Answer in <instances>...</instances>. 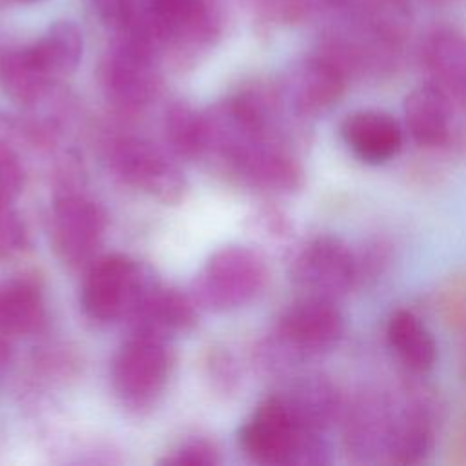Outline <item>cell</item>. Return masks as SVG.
I'll use <instances>...</instances> for the list:
<instances>
[{"mask_svg": "<svg viewBox=\"0 0 466 466\" xmlns=\"http://www.w3.org/2000/svg\"><path fill=\"white\" fill-rule=\"evenodd\" d=\"M386 340L406 370L424 375L433 370L439 351L428 326L410 309H397L386 324Z\"/></svg>", "mask_w": 466, "mask_h": 466, "instance_id": "cell-19", "label": "cell"}, {"mask_svg": "<svg viewBox=\"0 0 466 466\" xmlns=\"http://www.w3.org/2000/svg\"><path fill=\"white\" fill-rule=\"evenodd\" d=\"M340 137L350 153L370 166L395 158L404 144L400 122L380 109H359L346 115Z\"/></svg>", "mask_w": 466, "mask_h": 466, "instance_id": "cell-14", "label": "cell"}, {"mask_svg": "<svg viewBox=\"0 0 466 466\" xmlns=\"http://www.w3.org/2000/svg\"><path fill=\"white\" fill-rule=\"evenodd\" d=\"M153 49L137 35L127 33L122 44L106 58L102 84L115 104L138 107L153 96L157 89V78L151 67Z\"/></svg>", "mask_w": 466, "mask_h": 466, "instance_id": "cell-10", "label": "cell"}, {"mask_svg": "<svg viewBox=\"0 0 466 466\" xmlns=\"http://www.w3.org/2000/svg\"><path fill=\"white\" fill-rule=\"evenodd\" d=\"M106 228L102 208L80 195L55 200L51 211V246L56 257L71 266L86 262L96 249Z\"/></svg>", "mask_w": 466, "mask_h": 466, "instance_id": "cell-9", "label": "cell"}, {"mask_svg": "<svg viewBox=\"0 0 466 466\" xmlns=\"http://www.w3.org/2000/svg\"><path fill=\"white\" fill-rule=\"evenodd\" d=\"M9 359H11V353H9V346L5 342L4 337H0V379L4 377V373L7 371V366H9Z\"/></svg>", "mask_w": 466, "mask_h": 466, "instance_id": "cell-29", "label": "cell"}, {"mask_svg": "<svg viewBox=\"0 0 466 466\" xmlns=\"http://www.w3.org/2000/svg\"><path fill=\"white\" fill-rule=\"evenodd\" d=\"M218 462V453L215 446L204 439H193L182 442L178 448L171 450L160 464H186V466H211Z\"/></svg>", "mask_w": 466, "mask_h": 466, "instance_id": "cell-26", "label": "cell"}, {"mask_svg": "<svg viewBox=\"0 0 466 466\" xmlns=\"http://www.w3.org/2000/svg\"><path fill=\"white\" fill-rule=\"evenodd\" d=\"M166 138L180 157H197L209 144L208 120L186 104H175L166 115Z\"/></svg>", "mask_w": 466, "mask_h": 466, "instance_id": "cell-24", "label": "cell"}, {"mask_svg": "<svg viewBox=\"0 0 466 466\" xmlns=\"http://www.w3.org/2000/svg\"><path fill=\"white\" fill-rule=\"evenodd\" d=\"M291 280L306 297L337 302L359 280L357 257L339 237H315L293 260Z\"/></svg>", "mask_w": 466, "mask_h": 466, "instance_id": "cell-4", "label": "cell"}, {"mask_svg": "<svg viewBox=\"0 0 466 466\" xmlns=\"http://www.w3.org/2000/svg\"><path fill=\"white\" fill-rule=\"evenodd\" d=\"M393 410L395 402L379 393H366L355 400L348 410L344 424L348 453L364 462L386 459Z\"/></svg>", "mask_w": 466, "mask_h": 466, "instance_id": "cell-15", "label": "cell"}, {"mask_svg": "<svg viewBox=\"0 0 466 466\" xmlns=\"http://www.w3.org/2000/svg\"><path fill=\"white\" fill-rule=\"evenodd\" d=\"M348 82V75L317 51L291 67L284 80L282 98L297 116H320L340 102Z\"/></svg>", "mask_w": 466, "mask_h": 466, "instance_id": "cell-8", "label": "cell"}, {"mask_svg": "<svg viewBox=\"0 0 466 466\" xmlns=\"http://www.w3.org/2000/svg\"><path fill=\"white\" fill-rule=\"evenodd\" d=\"M268 268L258 253L242 246L215 251L193 280L195 299L215 311L251 302L266 286Z\"/></svg>", "mask_w": 466, "mask_h": 466, "instance_id": "cell-2", "label": "cell"}, {"mask_svg": "<svg viewBox=\"0 0 466 466\" xmlns=\"http://www.w3.org/2000/svg\"><path fill=\"white\" fill-rule=\"evenodd\" d=\"M84 38L76 24L58 20L29 46V53L38 67L51 78L75 71L82 58Z\"/></svg>", "mask_w": 466, "mask_h": 466, "instance_id": "cell-22", "label": "cell"}, {"mask_svg": "<svg viewBox=\"0 0 466 466\" xmlns=\"http://www.w3.org/2000/svg\"><path fill=\"white\" fill-rule=\"evenodd\" d=\"M404 126L420 147H441L451 133L453 102L431 82L413 87L402 104Z\"/></svg>", "mask_w": 466, "mask_h": 466, "instance_id": "cell-16", "label": "cell"}, {"mask_svg": "<svg viewBox=\"0 0 466 466\" xmlns=\"http://www.w3.org/2000/svg\"><path fill=\"white\" fill-rule=\"evenodd\" d=\"M171 355L164 340L137 335L115 355L111 379L116 393L129 404H146L157 397L167 382Z\"/></svg>", "mask_w": 466, "mask_h": 466, "instance_id": "cell-6", "label": "cell"}, {"mask_svg": "<svg viewBox=\"0 0 466 466\" xmlns=\"http://www.w3.org/2000/svg\"><path fill=\"white\" fill-rule=\"evenodd\" d=\"M255 18L266 24H297L313 9L311 0H240Z\"/></svg>", "mask_w": 466, "mask_h": 466, "instance_id": "cell-25", "label": "cell"}, {"mask_svg": "<svg viewBox=\"0 0 466 466\" xmlns=\"http://www.w3.org/2000/svg\"><path fill=\"white\" fill-rule=\"evenodd\" d=\"M133 319L137 320V335L162 340V335L167 331L193 328L197 313L193 302L186 295L177 289H164L157 284L133 313Z\"/></svg>", "mask_w": 466, "mask_h": 466, "instance_id": "cell-20", "label": "cell"}, {"mask_svg": "<svg viewBox=\"0 0 466 466\" xmlns=\"http://www.w3.org/2000/svg\"><path fill=\"white\" fill-rule=\"evenodd\" d=\"M144 16L127 29L140 33L153 46L158 42L202 40L211 33V18L202 0H144Z\"/></svg>", "mask_w": 466, "mask_h": 466, "instance_id": "cell-13", "label": "cell"}, {"mask_svg": "<svg viewBox=\"0 0 466 466\" xmlns=\"http://www.w3.org/2000/svg\"><path fill=\"white\" fill-rule=\"evenodd\" d=\"M433 413L422 397L395 402L393 424L386 461L395 464H417L426 459L433 444Z\"/></svg>", "mask_w": 466, "mask_h": 466, "instance_id": "cell-17", "label": "cell"}, {"mask_svg": "<svg viewBox=\"0 0 466 466\" xmlns=\"http://www.w3.org/2000/svg\"><path fill=\"white\" fill-rule=\"evenodd\" d=\"M280 397L293 419L313 431H324L331 426L342 408L339 388L322 375H308L295 380Z\"/></svg>", "mask_w": 466, "mask_h": 466, "instance_id": "cell-18", "label": "cell"}, {"mask_svg": "<svg viewBox=\"0 0 466 466\" xmlns=\"http://www.w3.org/2000/svg\"><path fill=\"white\" fill-rule=\"evenodd\" d=\"M344 335V315L335 300L302 295L280 317L277 337L280 346L302 359L329 351Z\"/></svg>", "mask_w": 466, "mask_h": 466, "instance_id": "cell-5", "label": "cell"}, {"mask_svg": "<svg viewBox=\"0 0 466 466\" xmlns=\"http://www.w3.org/2000/svg\"><path fill=\"white\" fill-rule=\"evenodd\" d=\"M44 320V300L38 284L18 277L0 282V337L25 335Z\"/></svg>", "mask_w": 466, "mask_h": 466, "instance_id": "cell-21", "label": "cell"}, {"mask_svg": "<svg viewBox=\"0 0 466 466\" xmlns=\"http://www.w3.org/2000/svg\"><path fill=\"white\" fill-rule=\"evenodd\" d=\"M240 448L262 464L320 466L331 461L322 431L302 428L280 395L262 400L238 431Z\"/></svg>", "mask_w": 466, "mask_h": 466, "instance_id": "cell-1", "label": "cell"}, {"mask_svg": "<svg viewBox=\"0 0 466 466\" xmlns=\"http://www.w3.org/2000/svg\"><path fill=\"white\" fill-rule=\"evenodd\" d=\"M47 80L49 76L38 67L29 47L0 53V86L15 102H35L42 95Z\"/></svg>", "mask_w": 466, "mask_h": 466, "instance_id": "cell-23", "label": "cell"}, {"mask_svg": "<svg viewBox=\"0 0 466 466\" xmlns=\"http://www.w3.org/2000/svg\"><path fill=\"white\" fill-rule=\"evenodd\" d=\"M235 173L248 184L275 193L300 189L304 171L299 160L271 138L253 140L228 157Z\"/></svg>", "mask_w": 466, "mask_h": 466, "instance_id": "cell-11", "label": "cell"}, {"mask_svg": "<svg viewBox=\"0 0 466 466\" xmlns=\"http://www.w3.org/2000/svg\"><path fill=\"white\" fill-rule=\"evenodd\" d=\"M157 286L151 271L124 255L98 258L87 271L80 302L95 320L131 315Z\"/></svg>", "mask_w": 466, "mask_h": 466, "instance_id": "cell-3", "label": "cell"}, {"mask_svg": "<svg viewBox=\"0 0 466 466\" xmlns=\"http://www.w3.org/2000/svg\"><path fill=\"white\" fill-rule=\"evenodd\" d=\"M419 58L428 82L453 104L466 106V35L451 25H437L422 38Z\"/></svg>", "mask_w": 466, "mask_h": 466, "instance_id": "cell-12", "label": "cell"}, {"mask_svg": "<svg viewBox=\"0 0 466 466\" xmlns=\"http://www.w3.org/2000/svg\"><path fill=\"white\" fill-rule=\"evenodd\" d=\"M25 173L18 155L0 142V198L11 202L24 187Z\"/></svg>", "mask_w": 466, "mask_h": 466, "instance_id": "cell-27", "label": "cell"}, {"mask_svg": "<svg viewBox=\"0 0 466 466\" xmlns=\"http://www.w3.org/2000/svg\"><path fill=\"white\" fill-rule=\"evenodd\" d=\"M102 22L113 29L124 31L137 18V0H89Z\"/></svg>", "mask_w": 466, "mask_h": 466, "instance_id": "cell-28", "label": "cell"}, {"mask_svg": "<svg viewBox=\"0 0 466 466\" xmlns=\"http://www.w3.org/2000/svg\"><path fill=\"white\" fill-rule=\"evenodd\" d=\"M109 162L126 184L157 197L164 204H175L184 195L186 180L180 169L142 138H118L111 147Z\"/></svg>", "mask_w": 466, "mask_h": 466, "instance_id": "cell-7", "label": "cell"}, {"mask_svg": "<svg viewBox=\"0 0 466 466\" xmlns=\"http://www.w3.org/2000/svg\"><path fill=\"white\" fill-rule=\"evenodd\" d=\"M16 2H24V4H33V2H40V0H16Z\"/></svg>", "mask_w": 466, "mask_h": 466, "instance_id": "cell-30", "label": "cell"}]
</instances>
